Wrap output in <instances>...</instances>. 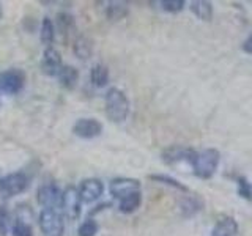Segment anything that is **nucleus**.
<instances>
[{
	"label": "nucleus",
	"instance_id": "f257e3e1",
	"mask_svg": "<svg viewBox=\"0 0 252 236\" xmlns=\"http://www.w3.org/2000/svg\"><path fill=\"white\" fill-rule=\"evenodd\" d=\"M106 115L112 123H123L129 114V99L117 87L109 88L104 96Z\"/></svg>",
	"mask_w": 252,
	"mask_h": 236
},
{
	"label": "nucleus",
	"instance_id": "f03ea898",
	"mask_svg": "<svg viewBox=\"0 0 252 236\" xmlns=\"http://www.w3.org/2000/svg\"><path fill=\"white\" fill-rule=\"evenodd\" d=\"M219 151L215 148H207L200 153H195V157L191 164V167L195 173V177L208 179L215 175V172L218 169L219 164Z\"/></svg>",
	"mask_w": 252,
	"mask_h": 236
},
{
	"label": "nucleus",
	"instance_id": "7ed1b4c3",
	"mask_svg": "<svg viewBox=\"0 0 252 236\" xmlns=\"http://www.w3.org/2000/svg\"><path fill=\"white\" fill-rule=\"evenodd\" d=\"M38 222L44 236H63V232H65V220L57 208H43V211L39 212Z\"/></svg>",
	"mask_w": 252,
	"mask_h": 236
},
{
	"label": "nucleus",
	"instance_id": "20e7f679",
	"mask_svg": "<svg viewBox=\"0 0 252 236\" xmlns=\"http://www.w3.org/2000/svg\"><path fill=\"white\" fill-rule=\"evenodd\" d=\"M29 187V178L24 172L10 173L3 178H0V194L5 197H14L24 192Z\"/></svg>",
	"mask_w": 252,
	"mask_h": 236
},
{
	"label": "nucleus",
	"instance_id": "39448f33",
	"mask_svg": "<svg viewBox=\"0 0 252 236\" xmlns=\"http://www.w3.org/2000/svg\"><path fill=\"white\" fill-rule=\"evenodd\" d=\"M60 206L65 212V216L69 217L71 220H76L79 216H81V211H82V200H81V195H79L77 187L74 186H68L65 191L62 192V202H60Z\"/></svg>",
	"mask_w": 252,
	"mask_h": 236
},
{
	"label": "nucleus",
	"instance_id": "423d86ee",
	"mask_svg": "<svg viewBox=\"0 0 252 236\" xmlns=\"http://www.w3.org/2000/svg\"><path fill=\"white\" fill-rule=\"evenodd\" d=\"M26 84V74L21 69H8L0 73V93L18 94Z\"/></svg>",
	"mask_w": 252,
	"mask_h": 236
},
{
	"label": "nucleus",
	"instance_id": "0eeeda50",
	"mask_svg": "<svg viewBox=\"0 0 252 236\" xmlns=\"http://www.w3.org/2000/svg\"><path fill=\"white\" fill-rule=\"evenodd\" d=\"M38 203L44 208H57L62 202V191L55 183H44L36 192Z\"/></svg>",
	"mask_w": 252,
	"mask_h": 236
},
{
	"label": "nucleus",
	"instance_id": "6e6552de",
	"mask_svg": "<svg viewBox=\"0 0 252 236\" xmlns=\"http://www.w3.org/2000/svg\"><path fill=\"white\" fill-rule=\"evenodd\" d=\"M79 195H81L82 203H93L96 202L104 192V184L98 178H87L79 186Z\"/></svg>",
	"mask_w": 252,
	"mask_h": 236
},
{
	"label": "nucleus",
	"instance_id": "1a4fd4ad",
	"mask_svg": "<svg viewBox=\"0 0 252 236\" xmlns=\"http://www.w3.org/2000/svg\"><path fill=\"white\" fill-rule=\"evenodd\" d=\"M74 136L81 139H94L99 137L102 132V124L101 121L94 120V118H81L77 120L73 126Z\"/></svg>",
	"mask_w": 252,
	"mask_h": 236
},
{
	"label": "nucleus",
	"instance_id": "9d476101",
	"mask_svg": "<svg viewBox=\"0 0 252 236\" xmlns=\"http://www.w3.org/2000/svg\"><path fill=\"white\" fill-rule=\"evenodd\" d=\"M109 191L115 199H123L132 192L140 191V181L134 178H114L109 184Z\"/></svg>",
	"mask_w": 252,
	"mask_h": 236
},
{
	"label": "nucleus",
	"instance_id": "9b49d317",
	"mask_svg": "<svg viewBox=\"0 0 252 236\" xmlns=\"http://www.w3.org/2000/svg\"><path fill=\"white\" fill-rule=\"evenodd\" d=\"M63 66L62 63V55L59 51H55L54 47H46L43 52V59H41V71L43 74L54 77L60 73V69Z\"/></svg>",
	"mask_w": 252,
	"mask_h": 236
},
{
	"label": "nucleus",
	"instance_id": "f8f14e48",
	"mask_svg": "<svg viewBox=\"0 0 252 236\" xmlns=\"http://www.w3.org/2000/svg\"><path fill=\"white\" fill-rule=\"evenodd\" d=\"M194 149L191 148H185V147H170L167 148L165 151L162 153V161L165 164H178V162H188V164H192L194 157H195Z\"/></svg>",
	"mask_w": 252,
	"mask_h": 236
},
{
	"label": "nucleus",
	"instance_id": "ddd939ff",
	"mask_svg": "<svg viewBox=\"0 0 252 236\" xmlns=\"http://www.w3.org/2000/svg\"><path fill=\"white\" fill-rule=\"evenodd\" d=\"M73 52L79 60H89L93 54V41L87 35H79L73 43Z\"/></svg>",
	"mask_w": 252,
	"mask_h": 236
},
{
	"label": "nucleus",
	"instance_id": "4468645a",
	"mask_svg": "<svg viewBox=\"0 0 252 236\" xmlns=\"http://www.w3.org/2000/svg\"><path fill=\"white\" fill-rule=\"evenodd\" d=\"M57 79H59V82L63 88L73 90L77 85V81H79V71L71 65H63L60 73L57 74Z\"/></svg>",
	"mask_w": 252,
	"mask_h": 236
},
{
	"label": "nucleus",
	"instance_id": "2eb2a0df",
	"mask_svg": "<svg viewBox=\"0 0 252 236\" xmlns=\"http://www.w3.org/2000/svg\"><path fill=\"white\" fill-rule=\"evenodd\" d=\"M236 232H238L236 220L233 217H224L219 220L215 228H213L211 236H235Z\"/></svg>",
	"mask_w": 252,
	"mask_h": 236
},
{
	"label": "nucleus",
	"instance_id": "dca6fc26",
	"mask_svg": "<svg viewBox=\"0 0 252 236\" xmlns=\"http://www.w3.org/2000/svg\"><path fill=\"white\" fill-rule=\"evenodd\" d=\"M109 68L106 65H102V63H96L92 71H90V81L92 84L96 87V88H102V87H106L107 82H109Z\"/></svg>",
	"mask_w": 252,
	"mask_h": 236
},
{
	"label": "nucleus",
	"instance_id": "f3484780",
	"mask_svg": "<svg viewBox=\"0 0 252 236\" xmlns=\"http://www.w3.org/2000/svg\"><path fill=\"white\" fill-rule=\"evenodd\" d=\"M203 206V203L197 199V197L192 195H188L186 199L181 200L180 203V209H181V214L185 217H192L194 214H197Z\"/></svg>",
	"mask_w": 252,
	"mask_h": 236
},
{
	"label": "nucleus",
	"instance_id": "a211bd4d",
	"mask_svg": "<svg viewBox=\"0 0 252 236\" xmlns=\"http://www.w3.org/2000/svg\"><path fill=\"white\" fill-rule=\"evenodd\" d=\"M140 203H142V194H140V191H137V192H132L129 195L123 197L120 200V206H118V209L125 212V214H131V212H134L140 206Z\"/></svg>",
	"mask_w": 252,
	"mask_h": 236
},
{
	"label": "nucleus",
	"instance_id": "6ab92c4d",
	"mask_svg": "<svg viewBox=\"0 0 252 236\" xmlns=\"http://www.w3.org/2000/svg\"><path fill=\"white\" fill-rule=\"evenodd\" d=\"M191 11L202 21H210L213 18V6L207 0H195V2H192Z\"/></svg>",
	"mask_w": 252,
	"mask_h": 236
},
{
	"label": "nucleus",
	"instance_id": "aec40b11",
	"mask_svg": "<svg viewBox=\"0 0 252 236\" xmlns=\"http://www.w3.org/2000/svg\"><path fill=\"white\" fill-rule=\"evenodd\" d=\"M39 38H41V43L47 47H51V44L55 39V27L54 22L49 18H44L41 22V27H39Z\"/></svg>",
	"mask_w": 252,
	"mask_h": 236
},
{
	"label": "nucleus",
	"instance_id": "412c9836",
	"mask_svg": "<svg viewBox=\"0 0 252 236\" xmlns=\"http://www.w3.org/2000/svg\"><path fill=\"white\" fill-rule=\"evenodd\" d=\"M128 14V5L123 2H110L106 8V16L110 21H120Z\"/></svg>",
	"mask_w": 252,
	"mask_h": 236
},
{
	"label": "nucleus",
	"instance_id": "4be33fe9",
	"mask_svg": "<svg viewBox=\"0 0 252 236\" xmlns=\"http://www.w3.org/2000/svg\"><path fill=\"white\" fill-rule=\"evenodd\" d=\"M57 27H59V31L63 38H68L69 33H73L74 30V19L73 16L68 14V13H60L57 16Z\"/></svg>",
	"mask_w": 252,
	"mask_h": 236
},
{
	"label": "nucleus",
	"instance_id": "5701e85b",
	"mask_svg": "<svg viewBox=\"0 0 252 236\" xmlns=\"http://www.w3.org/2000/svg\"><path fill=\"white\" fill-rule=\"evenodd\" d=\"M13 236H33V228L27 222L26 219H16V222L13 224Z\"/></svg>",
	"mask_w": 252,
	"mask_h": 236
},
{
	"label": "nucleus",
	"instance_id": "b1692460",
	"mask_svg": "<svg viewBox=\"0 0 252 236\" xmlns=\"http://www.w3.org/2000/svg\"><path fill=\"white\" fill-rule=\"evenodd\" d=\"M150 179L158 181V183H162V184H167V186H172L175 189H180V191H183V192H188V187L185 184H181L178 179L170 178L167 175H150Z\"/></svg>",
	"mask_w": 252,
	"mask_h": 236
},
{
	"label": "nucleus",
	"instance_id": "393cba45",
	"mask_svg": "<svg viewBox=\"0 0 252 236\" xmlns=\"http://www.w3.org/2000/svg\"><path fill=\"white\" fill-rule=\"evenodd\" d=\"M96 233H98V224H96V220H93V219L84 220V222L79 225V230H77L79 236H94Z\"/></svg>",
	"mask_w": 252,
	"mask_h": 236
},
{
	"label": "nucleus",
	"instance_id": "a878e982",
	"mask_svg": "<svg viewBox=\"0 0 252 236\" xmlns=\"http://www.w3.org/2000/svg\"><path fill=\"white\" fill-rule=\"evenodd\" d=\"M159 5L167 13H178L185 8L183 0H162V2H159Z\"/></svg>",
	"mask_w": 252,
	"mask_h": 236
},
{
	"label": "nucleus",
	"instance_id": "bb28decb",
	"mask_svg": "<svg viewBox=\"0 0 252 236\" xmlns=\"http://www.w3.org/2000/svg\"><path fill=\"white\" fill-rule=\"evenodd\" d=\"M8 227H10V212L5 206H0V235H6Z\"/></svg>",
	"mask_w": 252,
	"mask_h": 236
},
{
	"label": "nucleus",
	"instance_id": "cd10ccee",
	"mask_svg": "<svg viewBox=\"0 0 252 236\" xmlns=\"http://www.w3.org/2000/svg\"><path fill=\"white\" fill-rule=\"evenodd\" d=\"M238 194H240L241 197H244V199H248V200L252 199V189H251V184H249L244 178H240V179H238Z\"/></svg>",
	"mask_w": 252,
	"mask_h": 236
},
{
	"label": "nucleus",
	"instance_id": "c85d7f7f",
	"mask_svg": "<svg viewBox=\"0 0 252 236\" xmlns=\"http://www.w3.org/2000/svg\"><path fill=\"white\" fill-rule=\"evenodd\" d=\"M243 49H244V52H248V54H252V35L244 41V44H243Z\"/></svg>",
	"mask_w": 252,
	"mask_h": 236
},
{
	"label": "nucleus",
	"instance_id": "c756f323",
	"mask_svg": "<svg viewBox=\"0 0 252 236\" xmlns=\"http://www.w3.org/2000/svg\"><path fill=\"white\" fill-rule=\"evenodd\" d=\"M0 18H2V6H0Z\"/></svg>",
	"mask_w": 252,
	"mask_h": 236
}]
</instances>
